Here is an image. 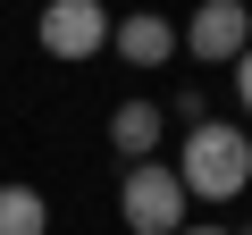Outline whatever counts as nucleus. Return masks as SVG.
Instances as JSON below:
<instances>
[{
  "label": "nucleus",
  "mask_w": 252,
  "mask_h": 235,
  "mask_svg": "<svg viewBox=\"0 0 252 235\" xmlns=\"http://www.w3.org/2000/svg\"><path fill=\"white\" fill-rule=\"evenodd\" d=\"M177 185H185V202H235V193L252 185V135H244V126H227V118L185 126Z\"/></svg>",
  "instance_id": "nucleus-1"
},
{
  "label": "nucleus",
  "mask_w": 252,
  "mask_h": 235,
  "mask_svg": "<svg viewBox=\"0 0 252 235\" xmlns=\"http://www.w3.org/2000/svg\"><path fill=\"white\" fill-rule=\"evenodd\" d=\"M185 210H193V202H185V185H177L168 160H135V168L118 176V218L135 227V235H177Z\"/></svg>",
  "instance_id": "nucleus-2"
},
{
  "label": "nucleus",
  "mask_w": 252,
  "mask_h": 235,
  "mask_svg": "<svg viewBox=\"0 0 252 235\" xmlns=\"http://www.w3.org/2000/svg\"><path fill=\"white\" fill-rule=\"evenodd\" d=\"M177 51H193L202 67H235L252 51V0H202L177 26Z\"/></svg>",
  "instance_id": "nucleus-3"
},
{
  "label": "nucleus",
  "mask_w": 252,
  "mask_h": 235,
  "mask_svg": "<svg viewBox=\"0 0 252 235\" xmlns=\"http://www.w3.org/2000/svg\"><path fill=\"white\" fill-rule=\"evenodd\" d=\"M109 26L118 17L101 9V0H42V26L34 34H42L51 59H101L109 51Z\"/></svg>",
  "instance_id": "nucleus-4"
},
{
  "label": "nucleus",
  "mask_w": 252,
  "mask_h": 235,
  "mask_svg": "<svg viewBox=\"0 0 252 235\" xmlns=\"http://www.w3.org/2000/svg\"><path fill=\"white\" fill-rule=\"evenodd\" d=\"M160 135H168V109L160 101H118L109 109V151L135 168V160H160Z\"/></svg>",
  "instance_id": "nucleus-5"
},
{
  "label": "nucleus",
  "mask_w": 252,
  "mask_h": 235,
  "mask_svg": "<svg viewBox=\"0 0 252 235\" xmlns=\"http://www.w3.org/2000/svg\"><path fill=\"white\" fill-rule=\"evenodd\" d=\"M109 51H118L126 67H168V51H177V26H168L160 9H135V17H118V26H109Z\"/></svg>",
  "instance_id": "nucleus-6"
},
{
  "label": "nucleus",
  "mask_w": 252,
  "mask_h": 235,
  "mask_svg": "<svg viewBox=\"0 0 252 235\" xmlns=\"http://www.w3.org/2000/svg\"><path fill=\"white\" fill-rule=\"evenodd\" d=\"M0 235H51V202L34 185H0Z\"/></svg>",
  "instance_id": "nucleus-7"
},
{
  "label": "nucleus",
  "mask_w": 252,
  "mask_h": 235,
  "mask_svg": "<svg viewBox=\"0 0 252 235\" xmlns=\"http://www.w3.org/2000/svg\"><path fill=\"white\" fill-rule=\"evenodd\" d=\"M202 101H210V92H177V101H168V118H177V126H202V118H210Z\"/></svg>",
  "instance_id": "nucleus-8"
},
{
  "label": "nucleus",
  "mask_w": 252,
  "mask_h": 235,
  "mask_svg": "<svg viewBox=\"0 0 252 235\" xmlns=\"http://www.w3.org/2000/svg\"><path fill=\"white\" fill-rule=\"evenodd\" d=\"M235 101H244V118H252V51L235 59Z\"/></svg>",
  "instance_id": "nucleus-9"
},
{
  "label": "nucleus",
  "mask_w": 252,
  "mask_h": 235,
  "mask_svg": "<svg viewBox=\"0 0 252 235\" xmlns=\"http://www.w3.org/2000/svg\"><path fill=\"white\" fill-rule=\"evenodd\" d=\"M177 235H235V227H177Z\"/></svg>",
  "instance_id": "nucleus-10"
},
{
  "label": "nucleus",
  "mask_w": 252,
  "mask_h": 235,
  "mask_svg": "<svg viewBox=\"0 0 252 235\" xmlns=\"http://www.w3.org/2000/svg\"><path fill=\"white\" fill-rule=\"evenodd\" d=\"M244 235H252V227H244Z\"/></svg>",
  "instance_id": "nucleus-11"
}]
</instances>
